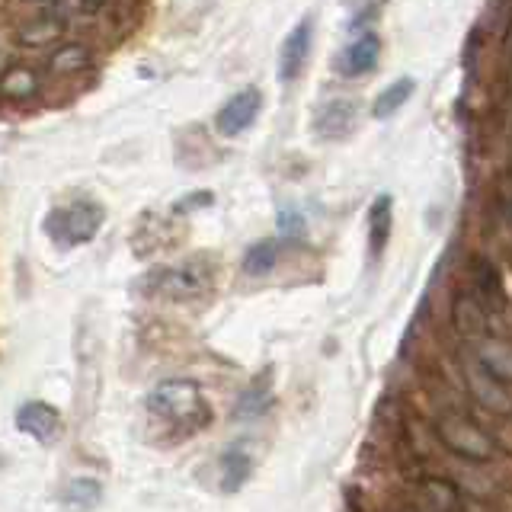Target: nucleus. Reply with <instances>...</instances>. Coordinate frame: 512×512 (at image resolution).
Instances as JSON below:
<instances>
[{
	"label": "nucleus",
	"mask_w": 512,
	"mask_h": 512,
	"mask_svg": "<svg viewBox=\"0 0 512 512\" xmlns=\"http://www.w3.org/2000/svg\"><path fill=\"white\" fill-rule=\"evenodd\" d=\"M103 4H106V0H84V7H87V10H100Z\"/></svg>",
	"instance_id": "obj_25"
},
{
	"label": "nucleus",
	"mask_w": 512,
	"mask_h": 512,
	"mask_svg": "<svg viewBox=\"0 0 512 512\" xmlns=\"http://www.w3.org/2000/svg\"><path fill=\"white\" fill-rule=\"evenodd\" d=\"M279 228H282V231H292V234H301V218L292 215V212H285V215L279 218Z\"/></svg>",
	"instance_id": "obj_24"
},
{
	"label": "nucleus",
	"mask_w": 512,
	"mask_h": 512,
	"mask_svg": "<svg viewBox=\"0 0 512 512\" xmlns=\"http://www.w3.org/2000/svg\"><path fill=\"white\" fill-rule=\"evenodd\" d=\"M279 263V240L276 237H263L244 253V272L247 276H269L272 269Z\"/></svg>",
	"instance_id": "obj_15"
},
{
	"label": "nucleus",
	"mask_w": 512,
	"mask_h": 512,
	"mask_svg": "<svg viewBox=\"0 0 512 512\" xmlns=\"http://www.w3.org/2000/svg\"><path fill=\"white\" fill-rule=\"evenodd\" d=\"M32 90H36V77L29 71H10L4 80V93H10V96H29Z\"/></svg>",
	"instance_id": "obj_21"
},
{
	"label": "nucleus",
	"mask_w": 512,
	"mask_h": 512,
	"mask_svg": "<svg viewBox=\"0 0 512 512\" xmlns=\"http://www.w3.org/2000/svg\"><path fill=\"white\" fill-rule=\"evenodd\" d=\"M452 317H455V330H458L468 343L477 340V336L490 333V317H487V311L480 308V304H477L471 295H458V298H455V311H452Z\"/></svg>",
	"instance_id": "obj_12"
},
{
	"label": "nucleus",
	"mask_w": 512,
	"mask_h": 512,
	"mask_svg": "<svg viewBox=\"0 0 512 512\" xmlns=\"http://www.w3.org/2000/svg\"><path fill=\"white\" fill-rule=\"evenodd\" d=\"M157 288L167 298H176V301L199 298V295L208 292V288H212V266H208L202 256H192V260L160 272Z\"/></svg>",
	"instance_id": "obj_4"
},
{
	"label": "nucleus",
	"mask_w": 512,
	"mask_h": 512,
	"mask_svg": "<svg viewBox=\"0 0 512 512\" xmlns=\"http://www.w3.org/2000/svg\"><path fill=\"white\" fill-rule=\"evenodd\" d=\"M196 205H212V192H196V196H186L176 202V212H192Z\"/></svg>",
	"instance_id": "obj_23"
},
{
	"label": "nucleus",
	"mask_w": 512,
	"mask_h": 512,
	"mask_svg": "<svg viewBox=\"0 0 512 512\" xmlns=\"http://www.w3.org/2000/svg\"><path fill=\"white\" fill-rule=\"evenodd\" d=\"M100 484L96 480H74V484L68 487V493H64V500H68L71 506H96L100 503Z\"/></svg>",
	"instance_id": "obj_20"
},
{
	"label": "nucleus",
	"mask_w": 512,
	"mask_h": 512,
	"mask_svg": "<svg viewBox=\"0 0 512 512\" xmlns=\"http://www.w3.org/2000/svg\"><path fill=\"white\" fill-rule=\"evenodd\" d=\"M423 493H426V509H439V512H445V509H458L461 506V500H458V490L452 487V484H445V480H426L423 484Z\"/></svg>",
	"instance_id": "obj_18"
},
{
	"label": "nucleus",
	"mask_w": 512,
	"mask_h": 512,
	"mask_svg": "<svg viewBox=\"0 0 512 512\" xmlns=\"http://www.w3.org/2000/svg\"><path fill=\"white\" fill-rule=\"evenodd\" d=\"M378 58H381V39L375 32H362V36L352 45H346V52L340 55V71L346 77H362L378 68Z\"/></svg>",
	"instance_id": "obj_10"
},
{
	"label": "nucleus",
	"mask_w": 512,
	"mask_h": 512,
	"mask_svg": "<svg viewBox=\"0 0 512 512\" xmlns=\"http://www.w3.org/2000/svg\"><path fill=\"white\" fill-rule=\"evenodd\" d=\"M471 276H474V285L493 301H506V292H503V282H500V272H496V266L490 260H484V256H474V263H471Z\"/></svg>",
	"instance_id": "obj_17"
},
{
	"label": "nucleus",
	"mask_w": 512,
	"mask_h": 512,
	"mask_svg": "<svg viewBox=\"0 0 512 512\" xmlns=\"http://www.w3.org/2000/svg\"><path fill=\"white\" fill-rule=\"evenodd\" d=\"M266 407H269V397L260 400V388H253V391L244 394V400H240V416H256V413L266 410Z\"/></svg>",
	"instance_id": "obj_22"
},
{
	"label": "nucleus",
	"mask_w": 512,
	"mask_h": 512,
	"mask_svg": "<svg viewBox=\"0 0 512 512\" xmlns=\"http://www.w3.org/2000/svg\"><path fill=\"white\" fill-rule=\"evenodd\" d=\"M471 356L484 365L496 381H503V384L512 381V352H509V343L500 340V336L484 333V336H477V340H471Z\"/></svg>",
	"instance_id": "obj_9"
},
{
	"label": "nucleus",
	"mask_w": 512,
	"mask_h": 512,
	"mask_svg": "<svg viewBox=\"0 0 512 512\" xmlns=\"http://www.w3.org/2000/svg\"><path fill=\"white\" fill-rule=\"evenodd\" d=\"M311 39H314V23H311V16H304L282 42L279 80H285V84L288 80H298V74L304 71V64H308V55H311Z\"/></svg>",
	"instance_id": "obj_6"
},
{
	"label": "nucleus",
	"mask_w": 512,
	"mask_h": 512,
	"mask_svg": "<svg viewBox=\"0 0 512 512\" xmlns=\"http://www.w3.org/2000/svg\"><path fill=\"white\" fill-rule=\"evenodd\" d=\"M391 196H378L368 208V250L372 256H378L384 247H388V237H391Z\"/></svg>",
	"instance_id": "obj_13"
},
{
	"label": "nucleus",
	"mask_w": 512,
	"mask_h": 512,
	"mask_svg": "<svg viewBox=\"0 0 512 512\" xmlns=\"http://www.w3.org/2000/svg\"><path fill=\"white\" fill-rule=\"evenodd\" d=\"M87 64V48L84 45H64L61 52L52 58V68L58 74H71V71H80Z\"/></svg>",
	"instance_id": "obj_19"
},
{
	"label": "nucleus",
	"mask_w": 512,
	"mask_h": 512,
	"mask_svg": "<svg viewBox=\"0 0 512 512\" xmlns=\"http://www.w3.org/2000/svg\"><path fill=\"white\" fill-rule=\"evenodd\" d=\"M413 96V80L410 77H400L394 80V84H388V90H384L378 100H375V109H372V116L375 119H388L394 116V112L404 106L407 100Z\"/></svg>",
	"instance_id": "obj_16"
},
{
	"label": "nucleus",
	"mask_w": 512,
	"mask_h": 512,
	"mask_svg": "<svg viewBox=\"0 0 512 512\" xmlns=\"http://www.w3.org/2000/svg\"><path fill=\"white\" fill-rule=\"evenodd\" d=\"M16 426L29 432L32 439L42 445H52L61 436V416L52 404H42V400H32L16 410Z\"/></svg>",
	"instance_id": "obj_8"
},
{
	"label": "nucleus",
	"mask_w": 512,
	"mask_h": 512,
	"mask_svg": "<svg viewBox=\"0 0 512 512\" xmlns=\"http://www.w3.org/2000/svg\"><path fill=\"white\" fill-rule=\"evenodd\" d=\"M253 474V461L247 452H240V448H231V452L221 455V490L224 493H234L247 484V477Z\"/></svg>",
	"instance_id": "obj_14"
},
{
	"label": "nucleus",
	"mask_w": 512,
	"mask_h": 512,
	"mask_svg": "<svg viewBox=\"0 0 512 512\" xmlns=\"http://www.w3.org/2000/svg\"><path fill=\"white\" fill-rule=\"evenodd\" d=\"M352 125H356V103L352 100L324 103L314 116V128L320 138H340V135L352 132Z\"/></svg>",
	"instance_id": "obj_11"
},
{
	"label": "nucleus",
	"mask_w": 512,
	"mask_h": 512,
	"mask_svg": "<svg viewBox=\"0 0 512 512\" xmlns=\"http://www.w3.org/2000/svg\"><path fill=\"white\" fill-rule=\"evenodd\" d=\"M464 365V378H468V391L471 397L477 400L480 407H487L490 413H509V384L503 381H496L484 365H480L471 352H468V362H461Z\"/></svg>",
	"instance_id": "obj_5"
},
{
	"label": "nucleus",
	"mask_w": 512,
	"mask_h": 512,
	"mask_svg": "<svg viewBox=\"0 0 512 512\" xmlns=\"http://www.w3.org/2000/svg\"><path fill=\"white\" fill-rule=\"evenodd\" d=\"M148 410L160 420L173 423L176 432H192L208 420V404L202 400V391L196 381L167 378L148 394Z\"/></svg>",
	"instance_id": "obj_1"
},
{
	"label": "nucleus",
	"mask_w": 512,
	"mask_h": 512,
	"mask_svg": "<svg viewBox=\"0 0 512 512\" xmlns=\"http://www.w3.org/2000/svg\"><path fill=\"white\" fill-rule=\"evenodd\" d=\"M103 205L96 202H77V205H68V208H55L52 215H48L45 228L52 234L58 244L64 247H77V244H90L96 237V231L103 228Z\"/></svg>",
	"instance_id": "obj_3"
},
{
	"label": "nucleus",
	"mask_w": 512,
	"mask_h": 512,
	"mask_svg": "<svg viewBox=\"0 0 512 512\" xmlns=\"http://www.w3.org/2000/svg\"><path fill=\"white\" fill-rule=\"evenodd\" d=\"M260 106H263V96L260 90H240L234 100H228L221 106L218 112V119H215V128L221 135H237V132H244V128L253 125V119L260 116Z\"/></svg>",
	"instance_id": "obj_7"
},
{
	"label": "nucleus",
	"mask_w": 512,
	"mask_h": 512,
	"mask_svg": "<svg viewBox=\"0 0 512 512\" xmlns=\"http://www.w3.org/2000/svg\"><path fill=\"white\" fill-rule=\"evenodd\" d=\"M436 432H439V442L448 448V452H455L464 461H490L496 452L490 432L480 429L471 416L442 413L439 423H436Z\"/></svg>",
	"instance_id": "obj_2"
}]
</instances>
